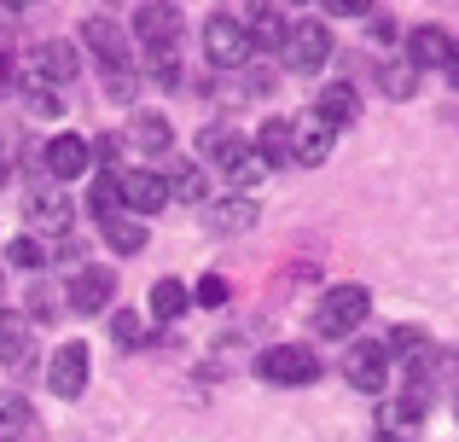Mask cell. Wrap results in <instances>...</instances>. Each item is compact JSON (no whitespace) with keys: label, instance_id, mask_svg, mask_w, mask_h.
<instances>
[{"label":"cell","instance_id":"6da1fadb","mask_svg":"<svg viewBox=\"0 0 459 442\" xmlns=\"http://www.w3.org/2000/svg\"><path fill=\"white\" fill-rule=\"evenodd\" d=\"M82 47H88V53L105 65L111 100H128V93L140 88V82H134V70H128V35L117 30V23L105 18V12H88V18H82Z\"/></svg>","mask_w":459,"mask_h":442},{"label":"cell","instance_id":"7a4b0ae2","mask_svg":"<svg viewBox=\"0 0 459 442\" xmlns=\"http://www.w3.org/2000/svg\"><path fill=\"white\" fill-rule=\"evenodd\" d=\"M372 315V291L367 285H332V291L314 303V332L320 338H349V332H360V320Z\"/></svg>","mask_w":459,"mask_h":442},{"label":"cell","instance_id":"3957f363","mask_svg":"<svg viewBox=\"0 0 459 442\" xmlns=\"http://www.w3.org/2000/svg\"><path fill=\"white\" fill-rule=\"evenodd\" d=\"M204 53H210V65H221V70H238V65H250V35H245V23L238 18H227V12H210V23H204Z\"/></svg>","mask_w":459,"mask_h":442},{"label":"cell","instance_id":"277c9868","mask_svg":"<svg viewBox=\"0 0 459 442\" xmlns=\"http://www.w3.org/2000/svg\"><path fill=\"white\" fill-rule=\"evenodd\" d=\"M256 373L268 378V385H314V378H320V361H314V350H303V343H273L256 361Z\"/></svg>","mask_w":459,"mask_h":442},{"label":"cell","instance_id":"5b68a950","mask_svg":"<svg viewBox=\"0 0 459 442\" xmlns=\"http://www.w3.org/2000/svg\"><path fill=\"white\" fill-rule=\"evenodd\" d=\"M93 355H88V343H58V355L47 361V390L53 396H65V402H76L82 390H88V378H93Z\"/></svg>","mask_w":459,"mask_h":442},{"label":"cell","instance_id":"8992f818","mask_svg":"<svg viewBox=\"0 0 459 442\" xmlns=\"http://www.w3.org/2000/svg\"><path fill=\"white\" fill-rule=\"evenodd\" d=\"M285 65L297 70V76H314V70L332 58V30L325 23H291V35H285Z\"/></svg>","mask_w":459,"mask_h":442},{"label":"cell","instance_id":"52a82bcc","mask_svg":"<svg viewBox=\"0 0 459 442\" xmlns=\"http://www.w3.org/2000/svg\"><path fill=\"white\" fill-rule=\"evenodd\" d=\"M134 35L146 41V53L152 58H175V41H180V12L175 6H140L134 12Z\"/></svg>","mask_w":459,"mask_h":442},{"label":"cell","instance_id":"ba28073f","mask_svg":"<svg viewBox=\"0 0 459 442\" xmlns=\"http://www.w3.org/2000/svg\"><path fill=\"white\" fill-rule=\"evenodd\" d=\"M111 297H117V273L111 268H82L76 280H70L65 303H70V315H105Z\"/></svg>","mask_w":459,"mask_h":442},{"label":"cell","instance_id":"9c48e42d","mask_svg":"<svg viewBox=\"0 0 459 442\" xmlns=\"http://www.w3.org/2000/svg\"><path fill=\"white\" fill-rule=\"evenodd\" d=\"M343 373L355 390H367V396H378L384 385H390V350L384 343H355V350L343 355Z\"/></svg>","mask_w":459,"mask_h":442},{"label":"cell","instance_id":"30bf717a","mask_svg":"<svg viewBox=\"0 0 459 442\" xmlns=\"http://www.w3.org/2000/svg\"><path fill=\"white\" fill-rule=\"evenodd\" d=\"M117 193H123V210H140V216H157L169 204V181L157 169H123Z\"/></svg>","mask_w":459,"mask_h":442},{"label":"cell","instance_id":"8fae6325","mask_svg":"<svg viewBox=\"0 0 459 442\" xmlns=\"http://www.w3.org/2000/svg\"><path fill=\"white\" fill-rule=\"evenodd\" d=\"M41 163H47L53 181H76V175H88L93 146L82 134H53V140H47V152H41Z\"/></svg>","mask_w":459,"mask_h":442},{"label":"cell","instance_id":"7c38bea8","mask_svg":"<svg viewBox=\"0 0 459 442\" xmlns=\"http://www.w3.org/2000/svg\"><path fill=\"white\" fill-rule=\"evenodd\" d=\"M82 76V53L70 41H47V47H35V58H30V82H76Z\"/></svg>","mask_w":459,"mask_h":442},{"label":"cell","instance_id":"4fadbf2b","mask_svg":"<svg viewBox=\"0 0 459 442\" xmlns=\"http://www.w3.org/2000/svg\"><path fill=\"white\" fill-rule=\"evenodd\" d=\"M314 117H320V123L337 134V128H349L360 117V93L349 88V82H325V88L314 93Z\"/></svg>","mask_w":459,"mask_h":442},{"label":"cell","instance_id":"5bb4252c","mask_svg":"<svg viewBox=\"0 0 459 442\" xmlns=\"http://www.w3.org/2000/svg\"><path fill=\"white\" fill-rule=\"evenodd\" d=\"M332 140H337V134H332V128H325L320 117L308 111L303 123H291V158L314 169V163H325V158H332Z\"/></svg>","mask_w":459,"mask_h":442},{"label":"cell","instance_id":"9a60e30c","mask_svg":"<svg viewBox=\"0 0 459 442\" xmlns=\"http://www.w3.org/2000/svg\"><path fill=\"white\" fill-rule=\"evenodd\" d=\"M23 210H30V221L47 227V233H70V221H76V210H70V198L58 193V186H35Z\"/></svg>","mask_w":459,"mask_h":442},{"label":"cell","instance_id":"2e32d148","mask_svg":"<svg viewBox=\"0 0 459 442\" xmlns=\"http://www.w3.org/2000/svg\"><path fill=\"white\" fill-rule=\"evenodd\" d=\"M30 343H35L30 315H12V308H0V367H23V361H30Z\"/></svg>","mask_w":459,"mask_h":442},{"label":"cell","instance_id":"e0dca14e","mask_svg":"<svg viewBox=\"0 0 459 442\" xmlns=\"http://www.w3.org/2000/svg\"><path fill=\"white\" fill-rule=\"evenodd\" d=\"M448 53H454V35L448 30H437V23H419L413 35H407V65H448Z\"/></svg>","mask_w":459,"mask_h":442},{"label":"cell","instance_id":"ac0fdd59","mask_svg":"<svg viewBox=\"0 0 459 442\" xmlns=\"http://www.w3.org/2000/svg\"><path fill=\"white\" fill-rule=\"evenodd\" d=\"M245 35H250V47H285V35H291V18H285V6H250Z\"/></svg>","mask_w":459,"mask_h":442},{"label":"cell","instance_id":"d6986e66","mask_svg":"<svg viewBox=\"0 0 459 442\" xmlns=\"http://www.w3.org/2000/svg\"><path fill=\"white\" fill-rule=\"evenodd\" d=\"M256 158H262V169L291 163V123H285V117H268V128L256 134Z\"/></svg>","mask_w":459,"mask_h":442},{"label":"cell","instance_id":"ffe728a7","mask_svg":"<svg viewBox=\"0 0 459 442\" xmlns=\"http://www.w3.org/2000/svg\"><path fill=\"white\" fill-rule=\"evenodd\" d=\"M395 355H407V367H413V373L419 378H425L430 373V367H437V350H430V338H425V332H413V326H402V332H395Z\"/></svg>","mask_w":459,"mask_h":442},{"label":"cell","instance_id":"44dd1931","mask_svg":"<svg viewBox=\"0 0 459 442\" xmlns=\"http://www.w3.org/2000/svg\"><path fill=\"white\" fill-rule=\"evenodd\" d=\"M163 181H169V198H186V204H198V198L210 193V181H204L198 163H175V169H169Z\"/></svg>","mask_w":459,"mask_h":442},{"label":"cell","instance_id":"7402d4cb","mask_svg":"<svg viewBox=\"0 0 459 442\" xmlns=\"http://www.w3.org/2000/svg\"><path fill=\"white\" fill-rule=\"evenodd\" d=\"M169 140H175V134H169V117L163 111H140L134 117V146L140 152H169Z\"/></svg>","mask_w":459,"mask_h":442},{"label":"cell","instance_id":"603a6c76","mask_svg":"<svg viewBox=\"0 0 459 442\" xmlns=\"http://www.w3.org/2000/svg\"><path fill=\"white\" fill-rule=\"evenodd\" d=\"M186 303H192V297H186V285H180V280H157L152 285V315L157 320H180V315H186Z\"/></svg>","mask_w":459,"mask_h":442},{"label":"cell","instance_id":"cb8c5ba5","mask_svg":"<svg viewBox=\"0 0 459 442\" xmlns=\"http://www.w3.org/2000/svg\"><path fill=\"white\" fill-rule=\"evenodd\" d=\"M88 204H93V216H100V221L128 216V210H123V193H117V175H100V181L88 186Z\"/></svg>","mask_w":459,"mask_h":442},{"label":"cell","instance_id":"d4e9b609","mask_svg":"<svg viewBox=\"0 0 459 442\" xmlns=\"http://www.w3.org/2000/svg\"><path fill=\"white\" fill-rule=\"evenodd\" d=\"M105 238H111V250H123V256H134V250H146V227H140V221H128V216L105 221Z\"/></svg>","mask_w":459,"mask_h":442},{"label":"cell","instance_id":"484cf974","mask_svg":"<svg viewBox=\"0 0 459 442\" xmlns=\"http://www.w3.org/2000/svg\"><path fill=\"white\" fill-rule=\"evenodd\" d=\"M250 221H256V198H227V204L215 210V227H221V233H245Z\"/></svg>","mask_w":459,"mask_h":442},{"label":"cell","instance_id":"4316f807","mask_svg":"<svg viewBox=\"0 0 459 442\" xmlns=\"http://www.w3.org/2000/svg\"><path fill=\"white\" fill-rule=\"evenodd\" d=\"M198 146H204V158H215L221 169H227V163L238 158V152H245V146L233 140V128H204V140H198Z\"/></svg>","mask_w":459,"mask_h":442},{"label":"cell","instance_id":"83f0119b","mask_svg":"<svg viewBox=\"0 0 459 442\" xmlns=\"http://www.w3.org/2000/svg\"><path fill=\"white\" fill-rule=\"evenodd\" d=\"M111 338L123 343V350H140V343H146L152 332H146V320H140L134 308H123V315H111Z\"/></svg>","mask_w":459,"mask_h":442},{"label":"cell","instance_id":"f1b7e54d","mask_svg":"<svg viewBox=\"0 0 459 442\" xmlns=\"http://www.w3.org/2000/svg\"><path fill=\"white\" fill-rule=\"evenodd\" d=\"M419 420H425V402H419V396H402V402L384 408V425H390V431H413Z\"/></svg>","mask_w":459,"mask_h":442},{"label":"cell","instance_id":"f546056e","mask_svg":"<svg viewBox=\"0 0 459 442\" xmlns=\"http://www.w3.org/2000/svg\"><path fill=\"white\" fill-rule=\"evenodd\" d=\"M384 93H390V100H413V88H419V70L413 65H384Z\"/></svg>","mask_w":459,"mask_h":442},{"label":"cell","instance_id":"4dcf8cb0","mask_svg":"<svg viewBox=\"0 0 459 442\" xmlns=\"http://www.w3.org/2000/svg\"><path fill=\"white\" fill-rule=\"evenodd\" d=\"M221 175H227V186H256V181H262L268 169H262V158H256V152H238V158L227 163Z\"/></svg>","mask_w":459,"mask_h":442},{"label":"cell","instance_id":"1f68e13d","mask_svg":"<svg viewBox=\"0 0 459 442\" xmlns=\"http://www.w3.org/2000/svg\"><path fill=\"white\" fill-rule=\"evenodd\" d=\"M23 425H30V402H23V396H0V437L23 431Z\"/></svg>","mask_w":459,"mask_h":442},{"label":"cell","instance_id":"d6a6232c","mask_svg":"<svg viewBox=\"0 0 459 442\" xmlns=\"http://www.w3.org/2000/svg\"><path fill=\"white\" fill-rule=\"evenodd\" d=\"M6 262H18V268H47V250L35 245V238H12V245H6Z\"/></svg>","mask_w":459,"mask_h":442},{"label":"cell","instance_id":"836d02e7","mask_svg":"<svg viewBox=\"0 0 459 442\" xmlns=\"http://www.w3.org/2000/svg\"><path fill=\"white\" fill-rule=\"evenodd\" d=\"M30 315L35 320H58V291H53V285H35V291H30Z\"/></svg>","mask_w":459,"mask_h":442},{"label":"cell","instance_id":"e575fe53","mask_svg":"<svg viewBox=\"0 0 459 442\" xmlns=\"http://www.w3.org/2000/svg\"><path fill=\"white\" fill-rule=\"evenodd\" d=\"M198 303L204 308H221L227 303V280H221V273H204V280H198Z\"/></svg>","mask_w":459,"mask_h":442},{"label":"cell","instance_id":"d590c367","mask_svg":"<svg viewBox=\"0 0 459 442\" xmlns=\"http://www.w3.org/2000/svg\"><path fill=\"white\" fill-rule=\"evenodd\" d=\"M325 12H332V18H360L367 0H325Z\"/></svg>","mask_w":459,"mask_h":442},{"label":"cell","instance_id":"8d00e7d4","mask_svg":"<svg viewBox=\"0 0 459 442\" xmlns=\"http://www.w3.org/2000/svg\"><path fill=\"white\" fill-rule=\"evenodd\" d=\"M93 152H100V158H105V163H117V152H123V140H117V134H111V140H100V146H93Z\"/></svg>","mask_w":459,"mask_h":442},{"label":"cell","instance_id":"74e56055","mask_svg":"<svg viewBox=\"0 0 459 442\" xmlns=\"http://www.w3.org/2000/svg\"><path fill=\"white\" fill-rule=\"evenodd\" d=\"M6 88H12V58L0 53V93H6Z\"/></svg>","mask_w":459,"mask_h":442},{"label":"cell","instance_id":"f35d334b","mask_svg":"<svg viewBox=\"0 0 459 442\" xmlns=\"http://www.w3.org/2000/svg\"><path fill=\"white\" fill-rule=\"evenodd\" d=\"M442 70H448V82H454V88H459V47H454V53H448V65H442Z\"/></svg>","mask_w":459,"mask_h":442},{"label":"cell","instance_id":"ab89813d","mask_svg":"<svg viewBox=\"0 0 459 442\" xmlns=\"http://www.w3.org/2000/svg\"><path fill=\"white\" fill-rule=\"evenodd\" d=\"M6 175H12V152L0 146V186H6Z\"/></svg>","mask_w":459,"mask_h":442},{"label":"cell","instance_id":"60d3db41","mask_svg":"<svg viewBox=\"0 0 459 442\" xmlns=\"http://www.w3.org/2000/svg\"><path fill=\"white\" fill-rule=\"evenodd\" d=\"M454 420H459V402H454Z\"/></svg>","mask_w":459,"mask_h":442},{"label":"cell","instance_id":"b9f144b4","mask_svg":"<svg viewBox=\"0 0 459 442\" xmlns=\"http://www.w3.org/2000/svg\"><path fill=\"white\" fill-rule=\"evenodd\" d=\"M0 291H6V280H0Z\"/></svg>","mask_w":459,"mask_h":442}]
</instances>
